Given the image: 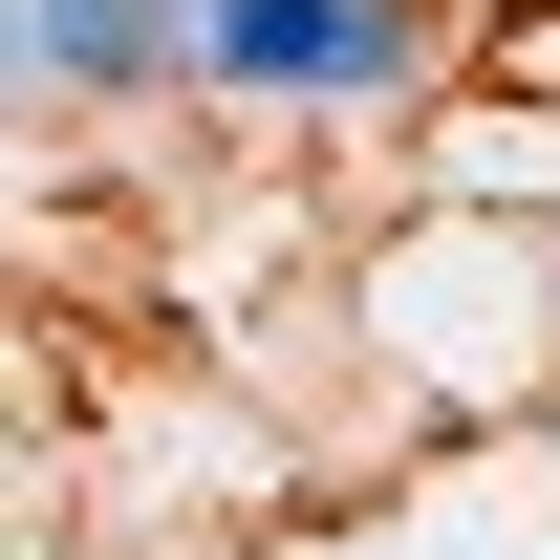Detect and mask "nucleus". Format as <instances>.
<instances>
[{"label": "nucleus", "instance_id": "nucleus-1", "mask_svg": "<svg viewBox=\"0 0 560 560\" xmlns=\"http://www.w3.org/2000/svg\"><path fill=\"white\" fill-rule=\"evenodd\" d=\"M195 66L259 108H388L431 66V0H195Z\"/></svg>", "mask_w": 560, "mask_h": 560}, {"label": "nucleus", "instance_id": "nucleus-2", "mask_svg": "<svg viewBox=\"0 0 560 560\" xmlns=\"http://www.w3.org/2000/svg\"><path fill=\"white\" fill-rule=\"evenodd\" d=\"M44 22V66L66 86H151V66H195V0H22Z\"/></svg>", "mask_w": 560, "mask_h": 560}, {"label": "nucleus", "instance_id": "nucleus-3", "mask_svg": "<svg viewBox=\"0 0 560 560\" xmlns=\"http://www.w3.org/2000/svg\"><path fill=\"white\" fill-rule=\"evenodd\" d=\"M0 86H44V22H22V0H0Z\"/></svg>", "mask_w": 560, "mask_h": 560}]
</instances>
